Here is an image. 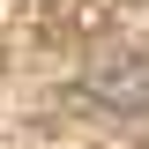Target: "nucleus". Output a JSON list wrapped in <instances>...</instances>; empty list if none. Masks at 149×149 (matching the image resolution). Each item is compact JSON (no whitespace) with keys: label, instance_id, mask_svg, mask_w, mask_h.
Instances as JSON below:
<instances>
[{"label":"nucleus","instance_id":"1","mask_svg":"<svg viewBox=\"0 0 149 149\" xmlns=\"http://www.w3.org/2000/svg\"><path fill=\"white\" fill-rule=\"evenodd\" d=\"M82 97L112 119H149V52L142 45H104L82 67Z\"/></svg>","mask_w":149,"mask_h":149}]
</instances>
